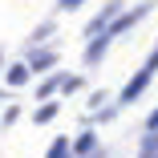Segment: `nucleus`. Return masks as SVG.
<instances>
[{
	"mask_svg": "<svg viewBox=\"0 0 158 158\" xmlns=\"http://www.w3.org/2000/svg\"><path fill=\"white\" fill-rule=\"evenodd\" d=\"M81 4H85V0H57L61 12H73V8H81Z\"/></svg>",
	"mask_w": 158,
	"mask_h": 158,
	"instance_id": "7ed1b4c3",
	"label": "nucleus"
},
{
	"mask_svg": "<svg viewBox=\"0 0 158 158\" xmlns=\"http://www.w3.org/2000/svg\"><path fill=\"white\" fill-rule=\"evenodd\" d=\"M49 65H53V53H37L33 57V69H49Z\"/></svg>",
	"mask_w": 158,
	"mask_h": 158,
	"instance_id": "f03ea898",
	"label": "nucleus"
},
{
	"mask_svg": "<svg viewBox=\"0 0 158 158\" xmlns=\"http://www.w3.org/2000/svg\"><path fill=\"white\" fill-rule=\"evenodd\" d=\"M53 114H57V106H45V110H37V122H49Z\"/></svg>",
	"mask_w": 158,
	"mask_h": 158,
	"instance_id": "423d86ee",
	"label": "nucleus"
},
{
	"mask_svg": "<svg viewBox=\"0 0 158 158\" xmlns=\"http://www.w3.org/2000/svg\"><path fill=\"white\" fill-rule=\"evenodd\" d=\"M49 158H65V142H57V146H53V154H49Z\"/></svg>",
	"mask_w": 158,
	"mask_h": 158,
	"instance_id": "0eeeda50",
	"label": "nucleus"
},
{
	"mask_svg": "<svg viewBox=\"0 0 158 158\" xmlns=\"http://www.w3.org/2000/svg\"><path fill=\"white\" fill-rule=\"evenodd\" d=\"M150 77H154V69L146 65V69H142V73H138V77L130 81V85H126V93H122V102H138V93L146 89V81H150Z\"/></svg>",
	"mask_w": 158,
	"mask_h": 158,
	"instance_id": "f257e3e1",
	"label": "nucleus"
},
{
	"mask_svg": "<svg viewBox=\"0 0 158 158\" xmlns=\"http://www.w3.org/2000/svg\"><path fill=\"white\" fill-rule=\"evenodd\" d=\"M24 77H28V69H20V65H16V69H12V73H8V81H12V85H20V81H24Z\"/></svg>",
	"mask_w": 158,
	"mask_h": 158,
	"instance_id": "20e7f679",
	"label": "nucleus"
},
{
	"mask_svg": "<svg viewBox=\"0 0 158 158\" xmlns=\"http://www.w3.org/2000/svg\"><path fill=\"white\" fill-rule=\"evenodd\" d=\"M49 33H53V20H49V24H41V28H37V33H33V41H45V37H49Z\"/></svg>",
	"mask_w": 158,
	"mask_h": 158,
	"instance_id": "39448f33",
	"label": "nucleus"
}]
</instances>
